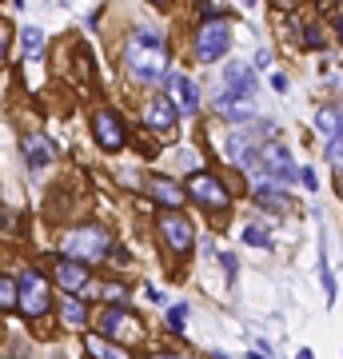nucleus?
Masks as SVG:
<instances>
[{
  "instance_id": "c756f323",
  "label": "nucleus",
  "mask_w": 343,
  "mask_h": 359,
  "mask_svg": "<svg viewBox=\"0 0 343 359\" xmlns=\"http://www.w3.org/2000/svg\"><path fill=\"white\" fill-rule=\"evenodd\" d=\"M240 4H243V8H255V0H240Z\"/></svg>"
},
{
  "instance_id": "aec40b11",
  "label": "nucleus",
  "mask_w": 343,
  "mask_h": 359,
  "mask_svg": "<svg viewBox=\"0 0 343 359\" xmlns=\"http://www.w3.org/2000/svg\"><path fill=\"white\" fill-rule=\"evenodd\" d=\"M60 311H64V323H68V327H84V316H88V311H84V304H80L76 295H64Z\"/></svg>"
},
{
  "instance_id": "a878e982",
  "label": "nucleus",
  "mask_w": 343,
  "mask_h": 359,
  "mask_svg": "<svg viewBox=\"0 0 343 359\" xmlns=\"http://www.w3.org/2000/svg\"><path fill=\"white\" fill-rule=\"evenodd\" d=\"M328 160H331V164H339V160H343V136L328 140Z\"/></svg>"
},
{
  "instance_id": "7ed1b4c3",
  "label": "nucleus",
  "mask_w": 343,
  "mask_h": 359,
  "mask_svg": "<svg viewBox=\"0 0 343 359\" xmlns=\"http://www.w3.org/2000/svg\"><path fill=\"white\" fill-rule=\"evenodd\" d=\"M228 44H231V28H228V20H203L200 25V32H196V60L200 65H212V60H220L224 52H228Z\"/></svg>"
},
{
  "instance_id": "4be33fe9",
  "label": "nucleus",
  "mask_w": 343,
  "mask_h": 359,
  "mask_svg": "<svg viewBox=\"0 0 343 359\" xmlns=\"http://www.w3.org/2000/svg\"><path fill=\"white\" fill-rule=\"evenodd\" d=\"M13 308H20V287H16V280H0V311Z\"/></svg>"
},
{
  "instance_id": "5701e85b",
  "label": "nucleus",
  "mask_w": 343,
  "mask_h": 359,
  "mask_svg": "<svg viewBox=\"0 0 343 359\" xmlns=\"http://www.w3.org/2000/svg\"><path fill=\"white\" fill-rule=\"evenodd\" d=\"M243 244H255V248H267L271 244V236L264 228H243Z\"/></svg>"
},
{
  "instance_id": "f03ea898",
  "label": "nucleus",
  "mask_w": 343,
  "mask_h": 359,
  "mask_svg": "<svg viewBox=\"0 0 343 359\" xmlns=\"http://www.w3.org/2000/svg\"><path fill=\"white\" fill-rule=\"evenodd\" d=\"M60 252H64V259H76V264L88 268L92 259H104L112 252V236L104 228H96V224H84V228H72L64 236Z\"/></svg>"
},
{
  "instance_id": "6ab92c4d",
  "label": "nucleus",
  "mask_w": 343,
  "mask_h": 359,
  "mask_svg": "<svg viewBox=\"0 0 343 359\" xmlns=\"http://www.w3.org/2000/svg\"><path fill=\"white\" fill-rule=\"evenodd\" d=\"M20 48H25V60H36L40 48H44V32H40L36 25L20 28Z\"/></svg>"
},
{
  "instance_id": "20e7f679",
  "label": "nucleus",
  "mask_w": 343,
  "mask_h": 359,
  "mask_svg": "<svg viewBox=\"0 0 343 359\" xmlns=\"http://www.w3.org/2000/svg\"><path fill=\"white\" fill-rule=\"evenodd\" d=\"M188 196L203 208H216V212H228V204H231L228 188H224L212 172H196V176L188 180Z\"/></svg>"
},
{
  "instance_id": "6e6552de",
  "label": "nucleus",
  "mask_w": 343,
  "mask_h": 359,
  "mask_svg": "<svg viewBox=\"0 0 343 359\" xmlns=\"http://www.w3.org/2000/svg\"><path fill=\"white\" fill-rule=\"evenodd\" d=\"M92 136H96V144H100L104 152H120L124 140H128L120 116H112V112H96L92 116Z\"/></svg>"
},
{
  "instance_id": "9d476101",
  "label": "nucleus",
  "mask_w": 343,
  "mask_h": 359,
  "mask_svg": "<svg viewBox=\"0 0 343 359\" xmlns=\"http://www.w3.org/2000/svg\"><path fill=\"white\" fill-rule=\"evenodd\" d=\"M56 283L64 287V295H80L88 292V268L76 264V259H56Z\"/></svg>"
},
{
  "instance_id": "393cba45",
  "label": "nucleus",
  "mask_w": 343,
  "mask_h": 359,
  "mask_svg": "<svg viewBox=\"0 0 343 359\" xmlns=\"http://www.w3.org/2000/svg\"><path fill=\"white\" fill-rule=\"evenodd\" d=\"M8 40H13V25H8V20H0V65L8 60Z\"/></svg>"
},
{
  "instance_id": "bb28decb",
  "label": "nucleus",
  "mask_w": 343,
  "mask_h": 359,
  "mask_svg": "<svg viewBox=\"0 0 343 359\" xmlns=\"http://www.w3.org/2000/svg\"><path fill=\"white\" fill-rule=\"evenodd\" d=\"M300 180H304L307 192H316V172H311V168H300Z\"/></svg>"
},
{
  "instance_id": "4468645a",
  "label": "nucleus",
  "mask_w": 343,
  "mask_h": 359,
  "mask_svg": "<svg viewBox=\"0 0 343 359\" xmlns=\"http://www.w3.org/2000/svg\"><path fill=\"white\" fill-rule=\"evenodd\" d=\"M84 351H88L92 359H132L128 347L112 344V339H104V335H84Z\"/></svg>"
},
{
  "instance_id": "ddd939ff",
  "label": "nucleus",
  "mask_w": 343,
  "mask_h": 359,
  "mask_svg": "<svg viewBox=\"0 0 343 359\" xmlns=\"http://www.w3.org/2000/svg\"><path fill=\"white\" fill-rule=\"evenodd\" d=\"M148 196H152L160 208H168V212H176V208L184 204V188H176V184H172V180H164V176L148 180Z\"/></svg>"
},
{
  "instance_id": "7c9ffc66",
  "label": "nucleus",
  "mask_w": 343,
  "mask_h": 359,
  "mask_svg": "<svg viewBox=\"0 0 343 359\" xmlns=\"http://www.w3.org/2000/svg\"><path fill=\"white\" fill-rule=\"evenodd\" d=\"M156 4H164V0H156Z\"/></svg>"
},
{
  "instance_id": "c85d7f7f",
  "label": "nucleus",
  "mask_w": 343,
  "mask_h": 359,
  "mask_svg": "<svg viewBox=\"0 0 343 359\" xmlns=\"http://www.w3.org/2000/svg\"><path fill=\"white\" fill-rule=\"evenodd\" d=\"M156 359H180V355H172V351H160V355H156Z\"/></svg>"
},
{
  "instance_id": "f3484780",
  "label": "nucleus",
  "mask_w": 343,
  "mask_h": 359,
  "mask_svg": "<svg viewBox=\"0 0 343 359\" xmlns=\"http://www.w3.org/2000/svg\"><path fill=\"white\" fill-rule=\"evenodd\" d=\"M316 128L323 132L328 140L343 136V112H339V108H319V116H316Z\"/></svg>"
},
{
  "instance_id": "dca6fc26",
  "label": "nucleus",
  "mask_w": 343,
  "mask_h": 359,
  "mask_svg": "<svg viewBox=\"0 0 343 359\" xmlns=\"http://www.w3.org/2000/svg\"><path fill=\"white\" fill-rule=\"evenodd\" d=\"M228 92H236V96H248L252 100V92H255V76H252V68H243V65H231L228 68Z\"/></svg>"
},
{
  "instance_id": "1a4fd4ad",
  "label": "nucleus",
  "mask_w": 343,
  "mask_h": 359,
  "mask_svg": "<svg viewBox=\"0 0 343 359\" xmlns=\"http://www.w3.org/2000/svg\"><path fill=\"white\" fill-rule=\"evenodd\" d=\"M168 100H172V108L180 116H191L200 108V92H196V84L184 72H168Z\"/></svg>"
},
{
  "instance_id": "2eb2a0df",
  "label": "nucleus",
  "mask_w": 343,
  "mask_h": 359,
  "mask_svg": "<svg viewBox=\"0 0 343 359\" xmlns=\"http://www.w3.org/2000/svg\"><path fill=\"white\" fill-rule=\"evenodd\" d=\"M25 160H28V168H44L52 160V144L44 140V136H25Z\"/></svg>"
},
{
  "instance_id": "423d86ee",
  "label": "nucleus",
  "mask_w": 343,
  "mask_h": 359,
  "mask_svg": "<svg viewBox=\"0 0 343 359\" xmlns=\"http://www.w3.org/2000/svg\"><path fill=\"white\" fill-rule=\"evenodd\" d=\"M156 228H160V236H164V244L172 248V252H191V244H196V231H191V224L184 216H176V212H164V216L156 219Z\"/></svg>"
},
{
  "instance_id": "39448f33",
  "label": "nucleus",
  "mask_w": 343,
  "mask_h": 359,
  "mask_svg": "<svg viewBox=\"0 0 343 359\" xmlns=\"http://www.w3.org/2000/svg\"><path fill=\"white\" fill-rule=\"evenodd\" d=\"M20 287V311L25 316H44L52 304V292H48V283H44V276H36V271H25V280L16 283Z\"/></svg>"
},
{
  "instance_id": "cd10ccee",
  "label": "nucleus",
  "mask_w": 343,
  "mask_h": 359,
  "mask_svg": "<svg viewBox=\"0 0 343 359\" xmlns=\"http://www.w3.org/2000/svg\"><path fill=\"white\" fill-rule=\"evenodd\" d=\"M335 32H339V40H343V16H339V20H335Z\"/></svg>"
},
{
  "instance_id": "a211bd4d",
  "label": "nucleus",
  "mask_w": 343,
  "mask_h": 359,
  "mask_svg": "<svg viewBox=\"0 0 343 359\" xmlns=\"http://www.w3.org/2000/svg\"><path fill=\"white\" fill-rule=\"evenodd\" d=\"M255 200H260V204H264L267 212H288V208H292V200H288V196H283L280 188L271 192V184H260V188H255Z\"/></svg>"
},
{
  "instance_id": "9b49d317",
  "label": "nucleus",
  "mask_w": 343,
  "mask_h": 359,
  "mask_svg": "<svg viewBox=\"0 0 343 359\" xmlns=\"http://www.w3.org/2000/svg\"><path fill=\"white\" fill-rule=\"evenodd\" d=\"M144 124L152 132H168L172 124H176V108H172V100L168 96H152V100L144 104Z\"/></svg>"
},
{
  "instance_id": "0eeeda50",
  "label": "nucleus",
  "mask_w": 343,
  "mask_h": 359,
  "mask_svg": "<svg viewBox=\"0 0 343 359\" xmlns=\"http://www.w3.org/2000/svg\"><path fill=\"white\" fill-rule=\"evenodd\" d=\"M255 160H260V168H264L267 180H276V188H288V184L300 176V172H295V164H292V156L283 152V148H271V144H267Z\"/></svg>"
},
{
  "instance_id": "f8f14e48",
  "label": "nucleus",
  "mask_w": 343,
  "mask_h": 359,
  "mask_svg": "<svg viewBox=\"0 0 343 359\" xmlns=\"http://www.w3.org/2000/svg\"><path fill=\"white\" fill-rule=\"evenodd\" d=\"M228 160L236 168H243V172H252L255 168V140H252V132H236L228 140Z\"/></svg>"
},
{
  "instance_id": "b1692460",
  "label": "nucleus",
  "mask_w": 343,
  "mask_h": 359,
  "mask_svg": "<svg viewBox=\"0 0 343 359\" xmlns=\"http://www.w3.org/2000/svg\"><path fill=\"white\" fill-rule=\"evenodd\" d=\"M168 323H172V332H184V327H188V308L176 304V308L168 311Z\"/></svg>"
},
{
  "instance_id": "f257e3e1",
  "label": "nucleus",
  "mask_w": 343,
  "mask_h": 359,
  "mask_svg": "<svg viewBox=\"0 0 343 359\" xmlns=\"http://www.w3.org/2000/svg\"><path fill=\"white\" fill-rule=\"evenodd\" d=\"M124 65L128 72L140 80V84H152V80L164 76V40L156 28H140L136 36L128 40V52H124Z\"/></svg>"
},
{
  "instance_id": "412c9836",
  "label": "nucleus",
  "mask_w": 343,
  "mask_h": 359,
  "mask_svg": "<svg viewBox=\"0 0 343 359\" xmlns=\"http://www.w3.org/2000/svg\"><path fill=\"white\" fill-rule=\"evenodd\" d=\"M124 320H128V311H120V308H108V311H104V316H100V332H104V339H108V335H120Z\"/></svg>"
},
{
  "instance_id": "2f4dec72",
  "label": "nucleus",
  "mask_w": 343,
  "mask_h": 359,
  "mask_svg": "<svg viewBox=\"0 0 343 359\" xmlns=\"http://www.w3.org/2000/svg\"><path fill=\"white\" fill-rule=\"evenodd\" d=\"M56 359H60V355H56Z\"/></svg>"
}]
</instances>
